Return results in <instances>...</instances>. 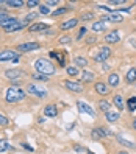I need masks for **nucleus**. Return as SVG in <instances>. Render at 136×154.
Here are the masks:
<instances>
[{
	"label": "nucleus",
	"mask_w": 136,
	"mask_h": 154,
	"mask_svg": "<svg viewBox=\"0 0 136 154\" xmlns=\"http://www.w3.org/2000/svg\"><path fill=\"white\" fill-rule=\"evenodd\" d=\"M25 97H27V92L24 89H21L19 86H11L10 89L6 90V94H5L6 103H19Z\"/></svg>",
	"instance_id": "nucleus-1"
},
{
	"label": "nucleus",
	"mask_w": 136,
	"mask_h": 154,
	"mask_svg": "<svg viewBox=\"0 0 136 154\" xmlns=\"http://www.w3.org/2000/svg\"><path fill=\"white\" fill-rule=\"evenodd\" d=\"M34 69H36V72H38V73L47 75V76H50V75L55 73V66H53L49 59H44V58L34 61Z\"/></svg>",
	"instance_id": "nucleus-2"
},
{
	"label": "nucleus",
	"mask_w": 136,
	"mask_h": 154,
	"mask_svg": "<svg viewBox=\"0 0 136 154\" xmlns=\"http://www.w3.org/2000/svg\"><path fill=\"white\" fill-rule=\"evenodd\" d=\"M110 56H111V50H110V47H106V45H105V47L99 48V51L96 53V56H94V61L99 62V64H105Z\"/></svg>",
	"instance_id": "nucleus-3"
},
{
	"label": "nucleus",
	"mask_w": 136,
	"mask_h": 154,
	"mask_svg": "<svg viewBox=\"0 0 136 154\" xmlns=\"http://www.w3.org/2000/svg\"><path fill=\"white\" fill-rule=\"evenodd\" d=\"M108 135H113V131L103 128V126H99V128H94L92 131H91V137H92L94 140H100L103 137H108Z\"/></svg>",
	"instance_id": "nucleus-4"
},
{
	"label": "nucleus",
	"mask_w": 136,
	"mask_h": 154,
	"mask_svg": "<svg viewBox=\"0 0 136 154\" xmlns=\"http://www.w3.org/2000/svg\"><path fill=\"white\" fill-rule=\"evenodd\" d=\"M6 61H19V53L14 50H2L0 51V62H6Z\"/></svg>",
	"instance_id": "nucleus-5"
},
{
	"label": "nucleus",
	"mask_w": 136,
	"mask_h": 154,
	"mask_svg": "<svg viewBox=\"0 0 136 154\" xmlns=\"http://www.w3.org/2000/svg\"><path fill=\"white\" fill-rule=\"evenodd\" d=\"M27 92L31 94V95H34V97H38V98H45V97H47V94H49L45 89L36 86V84H28V87H27Z\"/></svg>",
	"instance_id": "nucleus-6"
},
{
	"label": "nucleus",
	"mask_w": 136,
	"mask_h": 154,
	"mask_svg": "<svg viewBox=\"0 0 136 154\" xmlns=\"http://www.w3.org/2000/svg\"><path fill=\"white\" fill-rule=\"evenodd\" d=\"M64 86H66V89L70 90V92H75V94H81V92H83V84L78 83V81L66 79L64 81Z\"/></svg>",
	"instance_id": "nucleus-7"
},
{
	"label": "nucleus",
	"mask_w": 136,
	"mask_h": 154,
	"mask_svg": "<svg viewBox=\"0 0 136 154\" xmlns=\"http://www.w3.org/2000/svg\"><path fill=\"white\" fill-rule=\"evenodd\" d=\"M100 20L102 22H113V23H119L124 20V16L121 13H110L108 16H103L100 17Z\"/></svg>",
	"instance_id": "nucleus-8"
},
{
	"label": "nucleus",
	"mask_w": 136,
	"mask_h": 154,
	"mask_svg": "<svg viewBox=\"0 0 136 154\" xmlns=\"http://www.w3.org/2000/svg\"><path fill=\"white\" fill-rule=\"evenodd\" d=\"M77 107H78V111H80L81 114H88V115H91V117L96 115L94 109H92V107H91L86 101H77Z\"/></svg>",
	"instance_id": "nucleus-9"
},
{
	"label": "nucleus",
	"mask_w": 136,
	"mask_h": 154,
	"mask_svg": "<svg viewBox=\"0 0 136 154\" xmlns=\"http://www.w3.org/2000/svg\"><path fill=\"white\" fill-rule=\"evenodd\" d=\"M39 48V44L38 42H24V44H21L19 47H17V50L19 51H33V50H38Z\"/></svg>",
	"instance_id": "nucleus-10"
},
{
	"label": "nucleus",
	"mask_w": 136,
	"mask_h": 154,
	"mask_svg": "<svg viewBox=\"0 0 136 154\" xmlns=\"http://www.w3.org/2000/svg\"><path fill=\"white\" fill-rule=\"evenodd\" d=\"M24 75V72L21 70V69H8L6 72H5V76L8 78V79H11V81H16L19 76H22Z\"/></svg>",
	"instance_id": "nucleus-11"
},
{
	"label": "nucleus",
	"mask_w": 136,
	"mask_h": 154,
	"mask_svg": "<svg viewBox=\"0 0 136 154\" xmlns=\"http://www.w3.org/2000/svg\"><path fill=\"white\" fill-rule=\"evenodd\" d=\"M119 41H121V38H119V33H117V30H113L111 33L105 34V42H106V44H117Z\"/></svg>",
	"instance_id": "nucleus-12"
},
{
	"label": "nucleus",
	"mask_w": 136,
	"mask_h": 154,
	"mask_svg": "<svg viewBox=\"0 0 136 154\" xmlns=\"http://www.w3.org/2000/svg\"><path fill=\"white\" fill-rule=\"evenodd\" d=\"M30 31L31 33H42V31H49V25L47 23H42V22H36L30 26Z\"/></svg>",
	"instance_id": "nucleus-13"
},
{
	"label": "nucleus",
	"mask_w": 136,
	"mask_h": 154,
	"mask_svg": "<svg viewBox=\"0 0 136 154\" xmlns=\"http://www.w3.org/2000/svg\"><path fill=\"white\" fill-rule=\"evenodd\" d=\"M25 26H27V23H25V22H19V20H17L16 23L10 25V26H8V28H5L3 31H5V33H14V31H19V30H24Z\"/></svg>",
	"instance_id": "nucleus-14"
},
{
	"label": "nucleus",
	"mask_w": 136,
	"mask_h": 154,
	"mask_svg": "<svg viewBox=\"0 0 136 154\" xmlns=\"http://www.w3.org/2000/svg\"><path fill=\"white\" fill-rule=\"evenodd\" d=\"M94 89H96V92H97V94H100V95H103V97L110 94V89H108V86H106L105 83H102V81H99V83H96Z\"/></svg>",
	"instance_id": "nucleus-15"
},
{
	"label": "nucleus",
	"mask_w": 136,
	"mask_h": 154,
	"mask_svg": "<svg viewBox=\"0 0 136 154\" xmlns=\"http://www.w3.org/2000/svg\"><path fill=\"white\" fill-rule=\"evenodd\" d=\"M44 115H47L49 119H52V117H57L58 115V109L55 104H49L44 107Z\"/></svg>",
	"instance_id": "nucleus-16"
},
{
	"label": "nucleus",
	"mask_w": 136,
	"mask_h": 154,
	"mask_svg": "<svg viewBox=\"0 0 136 154\" xmlns=\"http://www.w3.org/2000/svg\"><path fill=\"white\" fill-rule=\"evenodd\" d=\"M116 139H117V142H119L121 145H124L125 148H130V149H134V148H136V143H133V142H130V140L124 139L121 134H117V135H116Z\"/></svg>",
	"instance_id": "nucleus-17"
},
{
	"label": "nucleus",
	"mask_w": 136,
	"mask_h": 154,
	"mask_svg": "<svg viewBox=\"0 0 136 154\" xmlns=\"http://www.w3.org/2000/svg\"><path fill=\"white\" fill-rule=\"evenodd\" d=\"M113 103H114V106H116L119 111H124L125 107H127V106H125V101H124V98H122V95H114Z\"/></svg>",
	"instance_id": "nucleus-18"
},
{
	"label": "nucleus",
	"mask_w": 136,
	"mask_h": 154,
	"mask_svg": "<svg viewBox=\"0 0 136 154\" xmlns=\"http://www.w3.org/2000/svg\"><path fill=\"white\" fill-rule=\"evenodd\" d=\"M125 79H127V83H128V84L134 83V81H136V67L128 69V72H127V75H125Z\"/></svg>",
	"instance_id": "nucleus-19"
},
{
	"label": "nucleus",
	"mask_w": 136,
	"mask_h": 154,
	"mask_svg": "<svg viewBox=\"0 0 136 154\" xmlns=\"http://www.w3.org/2000/svg\"><path fill=\"white\" fill-rule=\"evenodd\" d=\"M78 23V19H70V20H66L61 23V30H70V28H75Z\"/></svg>",
	"instance_id": "nucleus-20"
},
{
	"label": "nucleus",
	"mask_w": 136,
	"mask_h": 154,
	"mask_svg": "<svg viewBox=\"0 0 136 154\" xmlns=\"http://www.w3.org/2000/svg\"><path fill=\"white\" fill-rule=\"evenodd\" d=\"M108 86H111V87L119 86V75L117 73H110V76H108Z\"/></svg>",
	"instance_id": "nucleus-21"
},
{
	"label": "nucleus",
	"mask_w": 136,
	"mask_h": 154,
	"mask_svg": "<svg viewBox=\"0 0 136 154\" xmlns=\"http://www.w3.org/2000/svg\"><path fill=\"white\" fill-rule=\"evenodd\" d=\"M106 22H102V20H99V22H94L92 23V31L99 33V31H105L106 30Z\"/></svg>",
	"instance_id": "nucleus-22"
},
{
	"label": "nucleus",
	"mask_w": 136,
	"mask_h": 154,
	"mask_svg": "<svg viewBox=\"0 0 136 154\" xmlns=\"http://www.w3.org/2000/svg\"><path fill=\"white\" fill-rule=\"evenodd\" d=\"M74 66L75 67H86L88 66V59L83 56H75L74 58Z\"/></svg>",
	"instance_id": "nucleus-23"
},
{
	"label": "nucleus",
	"mask_w": 136,
	"mask_h": 154,
	"mask_svg": "<svg viewBox=\"0 0 136 154\" xmlns=\"http://www.w3.org/2000/svg\"><path fill=\"white\" fill-rule=\"evenodd\" d=\"M105 117H106V120L110 122V123H116L117 120H119V112L110 111V112H106V114H105Z\"/></svg>",
	"instance_id": "nucleus-24"
},
{
	"label": "nucleus",
	"mask_w": 136,
	"mask_h": 154,
	"mask_svg": "<svg viewBox=\"0 0 136 154\" xmlns=\"http://www.w3.org/2000/svg\"><path fill=\"white\" fill-rule=\"evenodd\" d=\"M94 73L92 72H88V70H85L83 73H81V81H85V83H91V81H94Z\"/></svg>",
	"instance_id": "nucleus-25"
},
{
	"label": "nucleus",
	"mask_w": 136,
	"mask_h": 154,
	"mask_svg": "<svg viewBox=\"0 0 136 154\" xmlns=\"http://www.w3.org/2000/svg\"><path fill=\"white\" fill-rule=\"evenodd\" d=\"M125 106L128 107V111H130V112H134V111H136V97H130L128 100H127Z\"/></svg>",
	"instance_id": "nucleus-26"
},
{
	"label": "nucleus",
	"mask_w": 136,
	"mask_h": 154,
	"mask_svg": "<svg viewBox=\"0 0 136 154\" xmlns=\"http://www.w3.org/2000/svg\"><path fill=\"white\" fill-rule=\"evenodd\" d=\"M99 109L103 111V112L106 114V112L111 111V104L108 103V101H105V100H102V101H99Z\"/></svg>",
	"instance_id": "nucleus-27"
},
{
	"label": "nucleus",
	"mask_w": 136,
	"mask_h": 154,
	"mask_svg": "<svg viewBox=\"0 0 136 154\" xmlns=\"http://www.w3.org/2000/svg\"><path fill=\"white\" fill-rule=\"evenodd\" d=\"M5 5L11 6V8H22L24 6V2H22V0H6Z\"/></svg>",
	"instance_id": "nucleus-28"
},
{
	"label": "nucleus",
	"mask_w": 136,
	"mask_h": 154,
	"mask_svg": "<svg viewBox=\"0 0 136 154\" xmlns=\"http://www.w3.org/2000/svg\"><path fill=\"white\" fill-rule=\"evenodd\" d=\"M66 72H67V75L69 76H77L78 73H80V70H78V67H75V66H69L67 69H66Z\"/></svg>",
	"instance_id": "nucleus-29"
},
{
	"label": "nucleus",
	"mask_w": 136,
	"mask_h": 154,
	"mask_svg": "<svg viewBox=\"0 0 136 154\" xmlns=\"http://www.w3.org/2000/svg\"><path fill=\"white\" fill-rule=\"evenodd\" d=\"M16 22H17V19H16V17H11V16H10V17H8V19H6L3 23H0V26H2V28L5 30V28H8L10 25H13V23H16Z\"/></svg>",
	"instance_id": "nucleus-30"
},
{
	"label": "nucleus",
	"mask_w": 136,
	"mask_h": 154,
	"mask_svg": "<svg viewBox=\"0 0 136 154\" xmlns=\"http://www.w3.org/2000/svg\"><path fill=\"white\" fill-rule=\"evenodd\" d=\"M10 149V143H8L5 139H0V152H5Z\"/></svg>",
	"instance_id": "nucleus-31"
},
{
	"label": "nucleus",
	"mask_w": 136,
	"mask_h": 154,
	"mask_svg": "<svg viewBox=\"0 0 136 154\" xmlns=\"http://www.w3.org/2000/svg\"><path fill=\"white\" fill-rule=\"evenodd\" d=\"M38 16H39L38 13H30L28 16H27V17H25V20H24V22H25L27 25H28V23H30V22H33L34 19H38Z\"/></svg>",
	"instance_id": "nucleus-32"
},
{
	"label": "nucleus",
	"mask_w": 136,
	"mask_h": 154,
	"mask_svg": "<svg viewBox=\"0 0 136 154\" xmlns=\"http://www.w3.org/2000/svg\"><path fill=\"white\" fill-rule=\"evenodd\" d=\"M33 79H36V81H47L49 79V76L47 75H42V73H33Z\"/></svg>",
	"instance_id": "nucleus-33"
},
{
	"label": "nucleus",
	"mask_w": 136,
	"mask_h": 154,
	"mask_svg": "<svg viewBox=\"0 0 136 154\" xmlns=\"http://www.w3.org/2000/svg\"><path fill=\"white\" fill-rule=\"evenodd\" d=\"M39 13L47 16V14H50V8H49L47 5H45V3H44V5H41V6H39Z\"/></svg>",
	"instance_id": "nucleus-34"
},
{
	"label": "nucleus",
	"mask_w": 136,
	"mask_h": 154,
	"mask_svg": "<svg viewBox=\"0 0 136 154\" xmlns=\"http://www.w3.org/2000/svg\"><path fill=\"white\" fill-rule=\"evenodd\" d=\"M66 13H67V8H58V10H55L52 14L57 17V16H63V14H66Z\"/></svg>",
	"instance_id": "nucleus-35"
},
{
	"label": "nucleus",
	"mask_w": 136,
	"mask_h": 154,
	"mask_svg": "<svg viewBox=\"0 0 136 154\" xmlns=\"http://www.w3.org/2000/svg\"><path fill=\"white\" fill-rule=\"evenodd\" d=\"M57 59H58V62H60V66L61 67H64V64H66V59H64V55H63V53H57Z\"/></svg>",
	"instance_id": "nucleus-36"
},
{
	"label": "nucleus",
	"mask_w": 136,
	"mask_h": 154,
	"mask_svg": "<svg viewBox=\"0 0 136 154\" xmlns=\"http://www.w3.org/2000/svg\"><path fill=\"white\" fill-rule=\"evenodd\" d=\"M25 5L28 8H34V6H39V0H28V2H25Z\"/></svg>",
	"instance_id": "nucleus-37"
},
{
	"label": "nucleus",
	"mask_w": 136,
	"mask_h": 154,
	"mask_svg": "<svg viewBox=\"0 0 136 154\" xmlns=\"http://www.w3.org/2000/svg\"><path fill=\"white\" fill-rule=\"evenodd\" d=\"M86 31H88V28H86V26H81V28L78 30V36H77V39L80 41L81 38H83V36L86 34Z\"/></svg>",
	"instance_id": "nucleus-38"
},
{
	"label": "nucleus",
	"mask_w": 136,
	"mask_h": 154,
	"mask_svg": "<svg viewBox=\"0 0 136 154\" xmlns=\"http://www.w3.org/2000/svg\"><path fill=\"white\" fill-rule=\"evenodd\" d=\"M8 123H10V120L3 114H0V126H8Z\"/></svg>",
	"instance_id": "nucleus-39"
},
{
	"label": "nucleus",
	"mask_w": 136,
	"mask_h": 154,
	"mask_svg": "<svg viewBox=\"0 0 136 154\" xmlns=\"http://www.w3.org/2000/svg\"><path fill=\"white\" fill-rule=\"evenodd\" d=\"M70 41H72V39L69 38V36H61V38L58 39L60 44H70Z\"/></svg>",
	"instance_id": "nucleus-40"
},
{
	"label": "nucleus",
	"mask_w": 136,
	"mask_h": 154,
	"mask_svg": "<svg viewBox=\"0 0 136 154\" xmlns=\"http://www.w3.org/2000/svg\"><path fill=\"white\" fill-rule=\"evenodd\" d=\"M92 17H94V14H92V13H85L83 16H81V20H85V22H86V20H91Z\"/></svg>",
	"instance_id": "nucleus-41"
},
{
	"label": "nucleus",
	"mask_w": 136,
	"mask_h": 154,
	"mask_svg": "<svg viewBox=\"0 0 136 154\" xmlns=\"http://www.w3.org/2000/svg\"><path fill=\"white\" fill-rule=\"evenodd\" d=\"M45 5H47L49 8H50V6H55V5H58V0H47V2H45Z\"/></svg>",
	"instance_id": "nucleus-42"
},
{
	"label": "nucleus",
	"mask_w": 136,
	"mask_h": 154,
	"mask_svg": "<svg viewBox=\"0 0 136 154\" xmlns=\"http://www.w3.org/2000/svg\"><path fill=\"white\" fill-rule=\"evenodd\" d=\"M8 17H10V16H6L5 13H2V11H0V23H3V22L8 19Z\"/></svg>",
	"instance_id": "nucleus-43"
},
{
	"label": "nucleus",
	"mask_w": 136,
	"mask_h": 154,
	"mask_svg": "<svg viewBox=\"0 0 136 154\" xmlns=\"http://www.w3.org/2000/svg\"><path fill=\"white\" fill-rule=\"evenodd\" d=\"M21 146L25 148L27 151H33V146H30V145H27V143H21Z\"/></svg>",
	"instance_id": "nucleus-44"
},
{
	"label": "nucleus",
	"mask_w": 136,
	"mask_h": 154,
	"mask_svg": "<svg viewBox=\"0 0 136 154\" xmlns=\"http://www.w3.org/2000/svg\"><path fill=\"white\" fill-rule=\"evenodd\" d=\"M111 5H124V0H111Z\"/></svg>",
	"instance_id": "nucleus-45"
},
{
	"label": "nucleus",
	"mask_w": 136,
	"mask_h": 154,
	"mask_svg": "<svg viewBox=\"0 0 136 154\" xmlns=\"http://www.w3.org/2000/svg\"><path fill=\"white\" fill-rule=\"evenodd\" d=\"M96 42V38L94 36H91V38H86V44H94Z\"/></svg>",
	"instance_id": "nucleus-46"
},
{
	"label": "nucleus",
	"mask_w": 136,
	"mask_h": 154,
	"mask_svg": "<svg viewBox=\"0 0 136 154\" xmlns=\"http://www.w3.org/2000/svg\"><path fill=\"white\" fill-rule=\"evenodd\" d=\"M75 128V123H70L69 126H67V131H70V129H74Z\"/></svg>",
	"instance_id": "nucleus-47"
},
{
	"label": "nucleus",
	"mask_w": 136,
	"mask_h": 154,
	"mask_svg": "<svg viewBox=\"0 0 136 154\" xmlns=\"http://www.w3.org/2000/svg\"><path fill=\"white\" fill-rule=\"evenodd\" d=\"M133 128H134V131H136V119L133 120Z\"/></svg>",
	"instance_id": "nucleus-48"
},
{
	"label": "nucleus",
	"mask_w": 136,
	"mask_h": 154,
	"mask_svg": "<svg viewBox=\"0 0 136 154\" xmlns=\"http://www.w3.org/2000/svg\"><path fill=\"white\" fill-rule=\"evenodd\" d=\"M117 154H128V152H125V151H119V152H117Z\"/></svg>",
	"instance_id": "nucleus-49"
},
{
	"label": "nucleus",
	"mask_w": 136,
	"mask_h": 154,
	"mask_svg": "<svg viewBox=\"0 0 136 154\" xmlns=\"http://www.w3.org/2000/svg\"><path fill=\"white\" fill-rule=\"evenodd\" d=\"M88 154H94V152H92V151H89V149H88Z\"/></svg>",
	"instance_id": "nucleus-50"
}]
</instances>
